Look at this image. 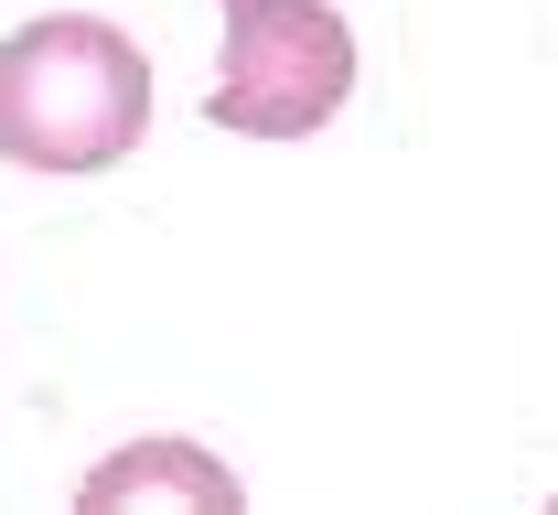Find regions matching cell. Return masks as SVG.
Listing matches in <instances>:
<instances>
[{
  "label": "cell",
  "instance_id": "1",
  "mask_svg": "<svg viewBox=\"0 0 558 515\" xmlns=\"http://www.w3.org/2000/svg\"><path fill=\"white\" fill-rule=\"evenodd\" d=\"M150 130V54L97 11H44L0 44V161L108 172Z\"/></svg>",
  "mask_w": 558,
  "mask_h": 515
},
{
  "label": "cell",
  "instance_id": "2",
  "mask_svg": "<svg viewBox=\"0 0 558 515\" xmlns=\"http://www.w3.org/2000/svg\"><path fill=\"white\" fill-rule=\"evenodd\" d=\"M226 11V65L205 119L247 140H312L354 97V22L333 0H215Z\"/></svg>",
  "mask_w": 558,
  "mask_h": 515
},
{
  "label": "cell",
  "instance_id": "3",
  "mask_svg": "<svg viewBox=\"0 0 558 515\" xmlns=\"http://www.w3.org/2000/svg\"><path fill=\"white\" fill-rule=\"evenodd\" d=\"M86 515H130V505H194V515H236V473L205 462L194 441H140V451H108L86 483H75Z\"/></svg>",
  "mask_w": 558,
  "mask_h": 515
}]
</instances>
